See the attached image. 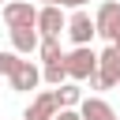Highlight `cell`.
Masks as SVG:
<instances>
[{
    "instance_id": "cell-2",
    "label": "cell",
    "mask_w": 120,
    "mask_h": 120,
    "mask_svg": "<svg viewBox=\"0 0 120 120\" xmlns=\"http://www.w3.org/2000/svg\"><path fill=\"white\" fill-rule=\"evenodd\" d=\"M116 82H120V49L109 45L98 56V75H90V86L94 90H112Z\"/></svg>"
},
{
    "instance_id": "cell-13",
    "label": "cell",
    "mask_w": 120,
    "mask_h": 120,
    "mask_svg": "<svg viewBox=\"0 0 120 120\" xmlns=\"http://www.w3.org/2000/svg\"><path fill=\"white\" fill-rule=\"evenodd\" d=\"M41 82H49V86L68 82V64H64V60H56V64H41Z\"/></svg>"
},
{
    "instance_id": "cell-16",
    "label": "cell",
    "mask_w": 120,
    "mask_h": 120,
    "mask_svg": "<svg viewBox=\"0 0 120 120\" xmlns=\"http://www.w3.org/2000/svg\"><path fill=\"white\" fill-rule=\"evenodd\" d=\"M52 120H82V116H79V109H60Z\"/></svg>"
},
{
    "instance_id": "cell-4",
    "label": "cell",
    "mask_w": 120,
    "mask_h": 120,
    "mask_svg": "<svg viewBox=\"0 0 120 120\" xmlns=\"http://www.w3.org/2000/svg\"><path fill=\"white\" fill-rule=\"evenodd\" d=\"M68 30V11L60 4H41L38 8V34L41 38H60Z\"/></svg>"
},
{
    "instance_id": "cell-17",
    "label": "cell",
    "mask_w": 120,
    "mask_h": 120,
    "mask_svg": "<svg viewBox=\"0 0 120 120\" xmlns=\"http://www.w3.org/2000/svg\"><path fill=\"white\" fill-rule=\"evenodd\" d=\"M112 45H116V49H120V30H116V41H112Z\"/></svg>"
},
{
    "instance_id": "cell-7",
    "label": "cell",
    "mask_w": 120,
    "mask_h": 120,
    "mask_svg": "<svg viewBox=\"0 0 120 120\" xmlns=\"http://www.w3.org/2000/svg\"><path fill=\"white\" fill-rule=\"evenodd\" d=\"M56 112H60V105H56V94H52V90H41V94H34V101L26 105L22 120H52Z\"/></svg>"
},
{
    "instance_id": "cell-1",
    "label": "cell",
    "mask_w": 120,
    "mask_h": 120,
    "mask_svg": "<svg viewBox=\"0 0 120 120\" xmlns=\"http://www.w3.org/2000/svg\"><path fill=\"white\" fill-rule=\"evenodd\" d=\"M64 64H68V79L71 82H90V75H98V52L90 45H75L64 56Z\"/></svg>"
},
{
    "instance_id": "cell-3",
    "label": "cell",
    "mask_w": 120,
    "mask_h": 120,
    "mask_svg": "<svg viewBox=\"0 0 120 120\" xmlns=\"http://www.w3.org/2000/svg\"><path fill=\"white\" fill-rule=\"evenodd\" d=\"M68 41L71 45H90L94 38H98V22H94V15L86 11V8H75L71 15H68Z\"/></svg>"
},
{
    "instance_id": "cell-18",
    "label": "cell",
    "mask_w": 120,
    "mask_h": 120,
    "mask_svg": "<svg viewBox=\"0 0 120 120\" xmlns=\"http://www.w3.org/2000/svg\"><path fill=\"white\" fill-rule=\"evenodd\" d=\"M4 4H8V0H0V8H4Z\"/></svg>"
},
{
    "instance_id": "cell-19",
    "label": "cell",
    "mask_w": 120,
    "mask_h": 120,
    "mask_svg": "<svg viewBox=\"0 0 120 120\" xmlns=\"http://www.w3.org/2000/svg\"><path fill=\"white\" fill-rule=\"evenodd\" d=\"M116 90H120V82H116Z\"/></svg>"
},
{
    "instance_id": "cell-20",
    "label": "cell",
    "mask_w": 120,
    "mask_h": 120,
    "mask_svg": "<svg viewBox=\"0 0 120 120\" xmlns=\"http://www.w3.org/2000/svg\"><path fill=\"white\" fill-rule=\"evenodd\" d=\"M0 79H4V75H0Z\"/></svg>"
},
{
    "instance_id": "cell-9",
    "label": "cell",
    "mask_w": 120,
    "mask_h": 120,
    "mask_svg": "<svg viewBox=\"0 0 120 120\" xmlns=\"http://www.w3.org/2000/svg\"><path fill=\"white\" fill-rule=\"evenodd\" d=\"M8 34H11V49H15L19 56H30V52H38V45H41V34H38V26H11Z\"/></svg>"
},
{
    "instance_id": "cell-6",
    "label": "cell",
    "mask_w": 120,
    "mask_h": 120,
    "mask_svg": "<svg viewBox=\"0 0 120 120\" xmlns=\"http://www.w3.org/2000/svg\"><path fill=\"white\" fill-rule=\"evenodd\" d=\"M0 15H4L8 30L11 26H38V4H30V0H8L0 8Z\"/></svg>"
},
{
    "instance_id": "cell-12",
    "label": "cell",
    "mask_w": 120,
    "mask_h": 120,
    "mask_svg": "<svg viewBox=\"0 0 120 120\" xmlns=\"http://www.w3.org/2000/svg\"><path fill=\"white\" fill-rule=\"evenodd\" d=\"M38 52H41V64H56V60H64V56H68V52L60 49V38H41Z\"/></svg>"
},
{
    "instance_id": "cell-8",
    "label": "cell",
    "mask_w": 120,
    "mask_h": 120,
    "mask_svg": "<svg viewBox=\"0 0 120 120\" xmlns=\"http://www.w3.org/2000/svg\"><path fill=\"white\" fill-rule=\"evenodd\" d=\"M8 82H11V90H19V94H30V90H38V86H41V68H38V64H30V60H22Z\"/></svg>"
},
{
    "instance_id": "cell-11",
    "label": "cell",
    "mask_w": 120,
    "mask_h": 120,
    "mask_svg": "<svg viewBox=\"0 0 120 120\" xmlns=\"http://www.w3.org/2000/svg\"><path fill=\"white\" fill-rule=\"evenodd\" d=\"M52 94H56V105H60V109H79V105H82V90H79V82H71V79L60 82Z\"/></svg>"
},
{
    "instance_id": "cell-15",
    "label": "cell",
    "mask_w": 120,
    "mask_h": 120,
    "mask_svg": "<svg viewBox=\"0 0 120 120\" xmlns=\"http://www.w3.org/2000/svg\"><path fill=\"white\" fill-rule=\"evenodd\" d=\"M41 4H60V8H71L75 11V8H86L90 0H41Z\"/></svg>"
},
{
    "instance_id": "cell-14",
    "label": "cell",
    "mask_w": 120,
    "mask_h": 120,
    "mask_svg": "<svg viewBox=\"0 0 120 120\" xmlns=\"http://www.w3.org/2000/svg\"><path fill=\"white\" fill-rule=\"evenodd\" d=\"M19 64H22V56H19L15 49H11V52H0V75H4V79H11Z\"/></svg>"
},
{
    "instance_id": "cell-10",
    "label": "cell",
    "mask_w": 120,
    "mask_h": 120,
    "mask_svg": "<svg viewBox=\"0 0 120 120\" xmlns=\"http://www.w3.org/2000/svg\"><path fill=\"white\" fill-rule=\"evenodd\" d=\"M79 116H82V120H116V112H112V105H109L105 98H82Z\"/></svg>"
},
{
    "instance_id": "cell-5",
    "label": "cell",
    "mask_w": 120,
    "mask_h": 120,
    "mask_svg": "<svg viewBox=\"0 0 120 120\" xmlns=\"http://www.w3.org/2000/svg\"><path fill=\"white\" fill-rule=\"evenodd\" d=\"M94 22H98V38H105L112 45L116 30H120V0H101L98 11H94Z\"/></svg>"
}]
</instances>
